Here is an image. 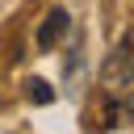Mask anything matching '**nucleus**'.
I'll return each instance as SVG.
<instances>
[{
	"label": "nucleus",
	"mask_w": 134,
	"mask_h": 134,
	"mask_svg": "<svg viewBox=\"0 0 134 134\" xmlns=\"http://www.w3.org/2000/svg\"><path fill=\"white\" fill-rule=\"evenodd\" d=\"M100 88L109 96H126L134 88V34H126L100 63Z\"/></svg>",
	"instance_id": "nucleus-1"
},
{
	"label": "nucleus",
	"mask_w": 134,
	"mask_h": 134,
	"mask_svg": "<svg viewBox=\"0 0 134 134\" xmlns=\"http://www.w3.org/2000/svg\"><path fill=\"white\" fill-rule=\"evenodd\" d=\"M67 29H71V13H67V8H50V13H46V21L38 25V38H34V42H38V50H54V46H59V38H63Z\"/></svg>",
	"instance_id": "nucleus-2"
},
{
	"label": "nucleus",
	"mask_w": 134,
	"mask_h": 134,
	"mask_svg": "<svg viewBox=\"0 0 134 134\" xmlns=\"http://www.w3.org/2000/svg\"><path fill=\"white\" fill-rule=\"evenodd\" d=\"M25 96H29L34 105H50V100H54V88H50L46 80H29V84H25Z\"/></svg>",
	"instance_id": "nucleus-3"
}]
</instances>
